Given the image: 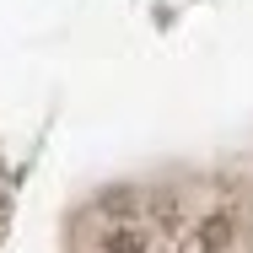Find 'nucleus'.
<instances>
[{"label":"nucleus","mask_w":253,"mask_h":253,"mask_svg":"<svg viewBox=\"0 0 253 253\" xmlns=\"http://www.w3.org/2000/svg\"><path fill=\"white\" fill-rule=\"evenodd\" d=\"M102 253H146V237H140V232H129V226H119V232H108V237H102Z\"/></svg>","instance_id":"nucleus-2"},{"label":"nucleus","mask_w":253,"mask_h":253,"mask_svg":"<svg viewBox=\"0 0 253 253\" xmlns=\"http://www.w3.org/2000/svg\"><path fill=\"white\" fill-rule=\"evenodd\" d=\"M232 237H237L232 215H205V221H200V248L205 253H226V248H232Z\"/></svg>","instance_id":"nucleus-1"}]
</instances>
